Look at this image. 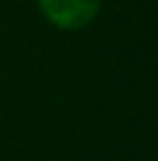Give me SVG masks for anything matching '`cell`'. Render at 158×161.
Wrapping results in <instances>:
<instances>
[{"instance_id": "cell-1", "label": "cell", "mask_w": 158, "mask_h": 161, "mask_svg": "<svg viewBox=\"0 0 158 161\" xmlns=\"http://www.w3.org/2000/svg\"><path fill=\"white\" fill-rule=\"evenodd\" d=\"M42 16L58 29H84L97 16L103 0H37Z\"/></svg>"}]
</instances>
